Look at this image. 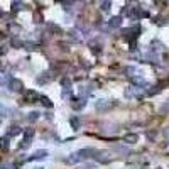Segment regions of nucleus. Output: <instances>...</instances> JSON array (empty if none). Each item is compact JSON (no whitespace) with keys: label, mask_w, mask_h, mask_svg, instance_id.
<instances>
[{"label":"nucleus","mask_w":169,"mask_h":169,"mask_svg":"<svg viewBox=\"0 0 169 169\" xmlns=\"http://www.w3.org/2000/svg\"><path fill=\"white\" fill-rule=\"evenodd\" d=\"M95 157L98 163H110L112 161V157H110V154L107 152V150H95Z\"/></svg>","instance_id":"obj_1"},{"label":"nucleus","mask_w":169,"mask_h":169,"mask_svg":"<svg viewBox=\"0 0 169 169\" xmlns=\"http://www.w3.org/2000/svg\"><path fill=\"white\" fill-rule=\"evenodd\" d=\"M9 88L12 90V91H24V83L20 80H17V78H12V80L9 81Z\"/></svg>","instance_id":"obj_2"},{"label":"nucleus","mask_w":169,"mask_h":169,"mask_svg":"<svg viewBox=\"0 0 169 169\" xmlns=\"http://www.w3.org/2000/svg\"><path fill=\"white\" fill-rule=\"evenodd\" d=\"M46 156H48V150L41 149V150H36V152L29 157V161H39V159H44Z\"/></svg>","instance_id":"obj_3"},{"label":"nucleus","mask_w":169,"mask_h":169,"mask_svg":"<svg viewBox=\"0 0 169 169\" xmlns=\"http://www.w3.org/2000/svg\"><path fill=\"white\" fill-rule=\"evenodd\" d=\"M39 98H41V95L36 93V91H27L26 93V102L27 103H32V102H36V100H39Z\"/></svg>","instance_id":"obj_4"},{"label":"nucleus","mask_w":169,"mask_h":169,"mask_svg":"<svg viewBox=\"0 0 169 169\" xmlns=\"http://www.w3.org/2000/svg\"><path fill=\"white\" fill-rule=\"evenodd\" d=\"M20 132H22V129L19 127V125H12V127L9 129V132H7V135L9 137H15V135H19Z\"/></svg>","instance_id":"obj_5"},{"label":"nucleus","mask_w":169,"mask_h":169,"mask_svg":"<svg viewBox=\"0 0 169 169\" xmlns=\"http://www.w3.org/2000/svg\"><path fill=\"white\" fill-rule=\"evenodd\" d=\"M120 24H122V17H112L110 22H108V26L112 29H115V27H120Z\"/></svg>","instance_id":"obj_6"},{"label":"nucleus","mask_w":169,"mask_h":169,"mask_svg":"<svg viewBox=\"0 0 169 169\" xmlns=\"http://www.w3.org/2000/svg\"><path fill=\"white\" fill-rule=\"evenodd\" d=\"M10 144H9V135L7 137H0V149L2 150H9Z\"/></svg>","instance_id":"obj_7"},{"label":"nucleus","mask_w":169,"mask_h":169,"mask_svg":"<svg viewBox=\"0 0 169 169\" xmlns=\"http://www.w3.org/2000/svg\"><path fill=\"white\" fill-rule=\"evenodd\" d=\"M24 9V2L22 0H14L12 2V12H17V10Z\"/></svg>","instance_id":"obj_8"},{"label":"nucleus","mask_w":169,"mask_h":169,"mask_svg":"<svg viewBox=\"0 0 169 169\" xmlns=\"http://www.w3.org/2000/svg\"><path fill=\"white\" fill-rule=\"evenodd\" d=\"M137 135H135V134H127V135H125V137H124V141L125 142H127V144H135V142H137Z\"/></svg>","instance_id":"obj_9"},{"label":"nucleus","mask_w":169,"mask_h":169,"mask_svg":"<svg viewBox=\"0 0 169 169\" xmlns=\"http://www.w3.org/2000/svg\"><path fill=\"white\" fill-rule=\"evenodd\" d=\"M132 83H135V85H139V86H146L147 83L144 81V78H141V76H132Z\"/></svg>","instance_id":"obj_10"},{"label":"nucleus","mask_w":169,"mask_h":169,"mask_svg":"<svg viewBox=\"0 0 169 169\" xmlns=\"http://www.w3.org/2000/svg\"><path fill=\"white\" fill-rule=\"evenodd\" d=\"M83 107H85V100L83 98H78V100H74V102H73V108L80 110V108H83Z\"/></svg>","instance_id":"obj_11"},{"label":"nucleus","mask_w":169,"mask_h":169,"mask_svg":"<svg viewBox=\"0 0 169 169\" xmlns=\"http://www.w3.org/2000/svg\"><path fill=\"white\" fill-rule=\"evenodd\" d=\"M110 107H112V105H108V103H107V100H98V102H96V108H98V110L110 108Z\"/></svg>","instance_id":"obj_12"},{"label":"nucleus","mask_w":169,"mask_h":169,"mask_svg":"<svg viewBox=\"0 0 169 169\" xmlns=\"http://www.w3.org/2000/svg\"><path fill=\"white\" fill-rule=\"evenodd\" d=\"M39 100H41V103H42V105H44V107H53L51 100H49L48 96H42V95H41V98H39Z\"/></svg>","instance_id":"obj_13"},{"label":"nucleus","mask_w":169,"mask_h":169,"mask_svg":"<svg viewBox=\"0 0 169 169\" xmlns=\"http://www.w3.org/2000/svg\"><path fill=\"white\" fill-rule=\"evenodd\" d=\"M39 118V112H31L29 113V117H27V120L29 122H36Z\"/></svg>","instance_id":"obj_14"},{"label":"nucleus","mask_w":169,"mask_h":169,"mask_svg":"<svg viewBox=\"0 0 169 169\" xmlns=\"http://www.w3.org/2000/svg\"><path fill=\"white\" fill-rule=\"evenodd\" d=\"M12 46H14V48H22V46H24V42L20 41V39L14 37V39H12Z\"/></svg>","instance_id":"obj_15"},{"label":"nucleus","mask_w":169,"mask_h":169,"mask_svg":"<svg viewBox=\"0 0 169 169\" xmlns=\"http://www.w3.org/2000/svg\"><path fill=\"white\" fill-rule=\"evenodd\" d=\"M61 86H64V90H70L71 88V81L68 80V78H64V80H61Z\"/></svg>","instance_id":"obj_16"},{"label":"nucleus","mask_w":169,"mask_h":169,"mask_svg":"<svg viewBox=\"0 0 169 169\" xmlns=\"http://www.w3.org/2000/svg\"><path fill=\"white\" fill-rule=\"evenodd\" d=\"M5 113H7V108L3 105H0V117H5Z\"/></svg>","instance_id":"obj_17"},{"label":"nucleus","mask_w":169,"mask_h":169,"mask_svg":"<svg viewBox=\"0 0 169 169\" xmlns=\"http://www.w3.org/2000/svg\"><path fill=\"white\" fill-rule=\"evenodd\" d=\"M71 125H73V127H78V125H80V120H78V118H71Z\"/></svg>","instance_id":"obj_18"},{"label":"nucleus","mask_w":169,"mask_h":169,"mask_svg":"<svg viewBox=\"0 0 169 169\" xmlns=\"http://www.w3.org/2000/svg\"><path fill=\"white\" fill-rule=\"evenodd\" d=\"M0 169H14V166H12V164H2Z\"/></svg>","instance_id":"obj_19"},{"label":"nucleus","mask_w":169,"mask_h":169,"mask_svg":"<svg viewBox=\"0 0 169 169\" xmlns=\"http://www.w3.org/2000/svg\"><path fill=\"white\" fill-rule=\"evenodd\" d=\"M164 135H166V137H169V129H166V130H164Z\"/></svg>","instance_id":"obj_20"},{"label":"nucleus","mask_w":169,"mask_h":169,"mask_svg":"<svg viewBox=\"0 0 169 169\" xmlns=\"http://www.w3.org/2000/svg\"><path fill=\"white\" fill-rule=\"evenodd\" d=\"M0 17H3V12H2V9H0Z\"/></svg>","instance_id":"obj_21"},{"label":"nucleus","mask_w":169,"mask_h":169,"mask_svg":"<svg viewBox=\"0 0 169 169\" xmlns=\"http://www.w3.org/2000/svg\"><path fill=\"white\" fill-rule=\"evenodd\" d=\"M36 169H42V167H36Z\"/></svg>","instance_id":"obj_22"},{"label":"nucleus","mask_w":169,"mask_h":169,"mask_svg":"<svg viewBox=\"0 0 169 169\" xmlns=\"http://www.w3.org/2000/svg\"><path fill=\"white\" fill-rule=\"evenodd\" d=\"M156 2H159V0H156Z\"/></svg>","instance_id":"obj_23"},{"label":"nucleus","mask_w":169,"mask_h":169,"mask_svg":"<svg viewBox=\"0 0 169 169\" xmlns=\"http://www.w3.org/2000/svg\"><path fill=\"white\" fill-rule=\"evenodd\" d=\"M0 118H2V117H0Z\"/></svg>","instance_id":"obj_24"}]
</instances>
